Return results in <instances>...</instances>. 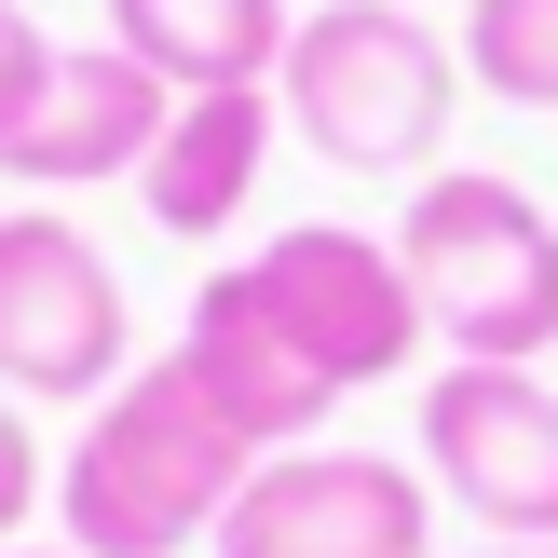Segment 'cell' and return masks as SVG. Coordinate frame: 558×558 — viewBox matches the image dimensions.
Here are the masks:
<instances>
[{
    "label": "cell",
    "instance_id": "14",
    "mask_svg": "<svg viewBox=\"0 0 558 558\" xmlns=\"http://www.w3.org/2000/svg\"><path fill=\"white\" fill-rule=\"evenodd\" d=\"M0 558H82V545H0Z\"/></svg>",
    "mask_w": 558,
    "mask_h": 558
},
{
    "label": "cell",
    "instance_id": "3",
    "mask_svg": "<svg viewBox=\"0 0 558 558\" xmlns=\"http://www.w3.org/2000/svg\"><path fill=\"white\" fill-rule=\"evenodd\" d=\"M272 96H287L314 163L423 191L436 150H450V109H463V41H436L423 0H314L287 69H272Z\"/></svg>",
    "mask_w": 558,
    "mask_h": 558
},
{
    "label": "cell",
    "instance_id": "9",
    "mask_svg": "<svg viewBox=\"0 0 558 558\" xmlns=\"http://www.w3.org/2000/svg\"><path fill=\"white\" fill-rule=\"evenodd\" d=\"M259 163H272V82H232V96H178L163 109V150L136 163V205L150 232L205 245L259 205Z\"/></svg>",
    "mask_w": 558,
    "mask_h": 558
},
{
    "label": "cell",
    "instance_id": "2",
    "mask_svg": "<svg viewBox=\"0 0 558 558\" xmlns=\"http://www.w3.org/2000/svg\"><path fill=\"white\" fill-rule=\"evenodd\" d=\"M245 477H259V436L191 381V354L123 368L82 409L69 463H54V545H82V558H191V545H218Z\"/></svg>",
    "mask_w": 558,
    "mask_h": 558
},
{
    "label": "cell",
    "instance_id": "15",
    "mask_svg": "<svg viewBox=\"0 0 558 558\" xmlns=\"http://www.w3.org/2000/svg\"><path fill=\"white\" fill-rule=\"evenodd\" d=\"M477 558H558V545H477Z\"/></svg>",
    "mask_w": 558,
    "mask_h": 558
},
{
    "label": "cell",
    "instance_id": "4",
    "mask_svg": "<svg viewBox=\"0 0 558 558\" xmlns=\"http://www.w3.org/2000/svg\"><path fill=\"white\" fill-rule=\"evenodd\" d=\"M396 259L423 287V341L463 368H545L558 354V218L545 191L490 178V163H436L396 218Z\"/></svg>",
    "mask_w": 558,
    "mask_h": 558
},
{
    "label": "cell",
    "instance_id": "7",
    "mask_svg": "<svg viewBox=\"0 0 558 558\" xmlns=\"http://www.w3.org/2000/svg\"><path fill=\"white\" fill-rule=\"evenodd\" d=\"M205 558H436V477L381 450H272L259 477L232 490Z\"/></svg>",
    "mask_w": 558,
    "mask_h": 558
},
{
    "label": "cell",
    "instance_id": "5",
    "mask_svg": "<svg viewBox=\"0 0 558 558\" xmlns=\"http://www.w3.org/2000/svg\"><path fill=\"white\" fill-rule=\"evenodd\" d=\"M123 368H136V314H123L109 245L54 205H14L0 218V396L96 409Z\"/></svg>",
    "mask_w": 558,
    "mask_h": 558
},
{
    "label": "cell",
    "instance_id": "10",
    "mask_svg": "<svg viewBox=\"0 0 558 558\" xmlns=\"http://www.w3.org/2000/svg\"><path fill=\"white\" fill-rule=\"evenodd\" d=\"M109 41L163 82V96H232V82H272L300 41L287 0H109Z\"/></svg>",
    "mask_w": 558,
    "mask_h": 558
},
{
    "label": "cell",
    "instance_id": "8",
    "mask_svg": "<svg viewBox=\"0 0 558 558\" xmlns=\"http://www.w3.org/2000/svg\"><path fill=\"white\" fill-rule=\"evenodd\" d=\"M163 82L136 69L123 41H54V69H41V96L0 123V178H27V191H96V178H136V163L163 150Z\"/></svg>",
    "mask_w": 558,
    "mask_h": 558
},
{
    "label": "cell",
    "instance_id": "13",
    "mask_svg": "<svg viewBox=\"0 0 558 558\" xmlns=\"http://www.w3.org/2000/svg\"><path fill=\"white\" fill-rule=\"evenodd\" d=\"M41 69H54V41H41V14H27V0H0V123H14V109L41 96Z\"/></svg>",
    "mask_w": 558,
    "mask_h": 558
},
{
    "label": "cell",
    "instance_id": "12",
    "mask_svg": "<svg viewBox=\"0 0 558 558\" xmlns=\"http://www.w3.org/2000/svg\"><path fill=\"white\" fill-rule=\"evenodd\" d=\"M54 490H41V436H27V396H0V545L41 518Z\"/></svg>",
    "mask_w": 558,
    "mask_h": 558
},
{
    "label": "cell",
    "instance_id": "6",
    "mask_svg": "<svg viewBox=\"0 0 558 558\" xmlns=\"http://www.w3.org/2000/svg\"><path fill=\"white\" fill-rule=\"evenodd\" d=\"M423 477L490 545H558V381L532 368H436L423 381Z\"/></svg>",
    "mask_w": 558,
    "mask_h": 558
},
{
    "label": "cell",
    "instance_id": "1",
    "mask_svg": "<svg viewBox=\"0 0 558 558\" xmlns=\"http://www.w3.org/2000/svg\"><path fill=\"white\" fill-rule=\"evenodd\" d=\"M178 354H191V381H205V396L259 436V463H272V450H314L341 396H368V381H396L409 354H423V287H409V259L381 232L300 218V232H272L259 259L205 272Z\"/></svg>",
    "mask_w": 558,
    "mask_h": 558
},
{
    "label": "cell",
    "instance_id": "11",
    "mask_svg": "<svg viewBox=\"0 0 558 558\" xmlns=\"http://www.w3.org/2000/svg\"><path fill=\"white\" fill-rule=\"evenodd\" d=\"M463 82L505 109H558V0H463Z\"/></svg>",
    "mask_w": 558,
    "mask_h": 558
}]
</instances>
